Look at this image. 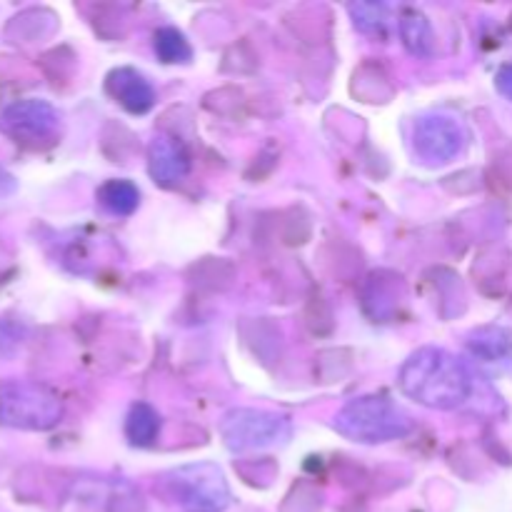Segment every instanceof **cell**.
<instances>
[{"mask_svg": "<svg viewBox=\"0 0 512 512\" xmlns=\"http://www.w3.org/2000/svg\"><path fill=\"white\" fill-rule=\"evenodd\" d=\"M98 200L108 213L130 215L140 203V193L130 180H108L98 190Z\"/></svg>", "mask_w": 512, "mask_h": 512, "instance_id": "obj_13", "label": "cell"}, {"mask_svg": "<svg viewBox=\"0 0 512 512\" xmlns=\"http://www.w3.org/2000/svg\"><path fill=\"white\" fill-rule=\"evenodd\" d=\"M400 390L433 410H455L473 393V378L455 355L443 348H420L403 363Z\"/></svg>", "mask_w": 512, "mask_h": 512, "instance_id": "obj_1", "label": "cell"}, {"mask_svg": "<svg viewBox=\"0 0 512 512\" xmlns=\"http://www.w3.org/2000/svg\"><path fill=\"white\" fill-rule=\"evenodd\" d=\"M400 38L405 48L418 58H433L435 55V35L428 18L418 10H403L400 15Z\"/></svg>", "mask_w": 512, "mask_h": 512, "instance_id": "obj_11", "label": "cell"}, {"mask_svg": "<svg viewBox=\"0 0 512 512\" xmlns=\"http://www.w3.org/2000/svg\"><path fill=\"white\" fill-rule=\"evenodd\" d=\"M160 433V418L148 403H138L130 408L128 420H125V435L138 448H148L158 440Z\"/></svg>", "mask_w": 512, "mask_h": 512, "instance_id": "obj_12", "label": "cell"}, {"mask_svg": "<svg viewBox=\"0 0 512 512\" xmlns=\"http://www.w3.org/2000/svg\"><path fill=\"white\" fill-rule=\"evenodd\" d=\"M225 445L235 453L268 448L290 438V423L283 415L265 410H233L220 425Z\"/></svg>", "mask_w": 512, "mask_h": 512, "instance_id": "obj_5", "label": "cell"}, {"mask_svg": "<svg viewBox=\"0 0 512 512\" xmlns=\"http://www.w3.org/2000/svg\"><path fill=\"white\" fill-rule=\"evenodd\" d=\"M468 350L490 368H510L512 365V333L503 328H480L470 335Z\"/></svg>", "mask_w": 512, "mask_h": 512, "instance_id": "obj_10", "label": "cell"}, {"mask_svg": "<svg viewBox=\"0 0 512 512\" xmlns=\"http://www.w3.org/2000/svg\"><path fill=\"white\" fill-rule=\"evenodd\" d=\"M148 170L160 188H175L188 175L190 158L178 140L158 135L148 148Z\"/></svg>", "mask_w": 512, "mask_h": 512, "instance_id": "obj_8", "label": "cell"}, {"mask_svg": "<svg viewBox=\"0 0 512 512\" xmlns=\"http://www.w3.org/2000/svg\"><path fill=\"white\" fill-rule=\"evenodd\" d=\"M63 120L48 100H18L0 113V133L23 148H48L60 138Z\"/></svg>", "mask_w": 512, "mask_h": 512, "instance_id": "obj_4", "label": "cell"}, {"mask_svg": "<svg viewBox=\"0 0 512 512\" xmlns=\"http://www.w3.org/2000/svg\"><path fill=\"white\" fill-rule=\"evenodd\" d=\"M335 430L355 443L375 445L405 438L413 430V420L385 395H365L340 410Z\"/></svg>", "mask_w": 512, "mask_h": 512, "instance_id": "obj_2", "label": "cell"}, {"mask_svg": "<svg viewBox=\"0 0 512 512\" xmlns=\"http://www.w3.org/2000/svg\"><path fill=\"white\" fill-rule=\"evenodd\" d=\"M495 83H498L500 93H503L505 98L512 100V63L503 65V68L498 70V78H495Z\"/></svg>", "mask_w": 512, "mask_h": 512, "instance_id": "obj_16", "label": "cell"}, {"mask_svg": "<svg viewBox=\"0 0 512 512\" xmlns=\"http://www.w3.org/2000/svg\"><path fill=\"white\" fill-rule=\"evenodd\" d=\"M110 98L118 100L128 113L143 115L155 105V88L145 75L133 68H118L105 80Z\"/></svg>", "mask_w": 512, "mask_h": 512, "instance_id": "obj_9", "label": "cell"}, {"mask_svg": "<svg viewBox=\"0 0 512 512\" xmlns=\"http://www.w3.org/2000/svg\"><path fill=\"white\" fill-rule=\"evenodd\" d=\"M348 10L363 33L383 35L388 28V8L383 3H353Z\"/></svg>", "mask_w": 512, "mask_h": 512, "instance_id": "obj_15", "label": "cell"}, {"mask_svg": "<svg viewBox=\"0 0 512 512\" xmlns=\"http://www.w3.org/2000/svg\"><path fill=\"white\" fill-rule=\"evenodd\" d=\"M155 53L163 63H188L193 58L190 43L185 35L175 28H160L155 33Z\"/></svg>", "mask_w": 512, "mask_h": 512, "instance_id": "obj_14", "label": "cell"}, {"mask_svg": "<svg viewBox=\"0 0 512 512\" xmlns=\"http://www.w3.org/2000/svg\"><path fill=\"white\" fill-rule=\"evenodd\" d=\"M63 415V403L35 383H10L0 388V423L20 430H48Z\"/></svg>", "mask_w": 512, "mask_h": 512, "instance_id": "obj_3", "label": "cell"}, {"mask_svg": "<svg viewBox=\"0 0 512 512\" xmlns=\"http://www.w3.org/2000/svg\"><path fill=\"white\" fill-rule=\"evenodd\" d=\"M468 143L463 123L450 115H425L415 123L413 148L428 165H445L458 158Z\"/></svg>", "mask_w": 512, "mask_h": 512, "instance_id": "obj_7", "label": "cell"}, {"mask_svg": "<svg viewBox=\"0 0 512 512\" xmlns=\"http://www.w3.org/2000/svg\"><path fill=\"white\" fill-rule=\"evenodd\" d=\"M178 503L190 512H220L228 505V485L215 465H188L168 478Z\"/></svg>", "mask_w": 512, "mask_h": 512, "instance_id": "obj_6", "label": "cell"}]
</instances>
